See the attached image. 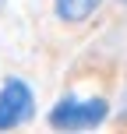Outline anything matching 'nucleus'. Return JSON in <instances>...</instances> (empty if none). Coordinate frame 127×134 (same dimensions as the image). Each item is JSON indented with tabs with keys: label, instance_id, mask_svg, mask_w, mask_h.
Wrapping results in <instances>:
<instances>
[{
	"label": "nucleus",
	"instance_id": "1",
	"mask_svg": "<svg viewBox=\"0 0 127 134\" xmlns=\"http://www.w3.org/2000/svg\"><path fill=\"white\" fill-rule=\"evenodd\" d=\"M106 116H109V102L102 95L85 99V95L71 92L60 102H53V109L46 113V124L53 131H92L99 124H106Z\"/></svg>",
	"mask_w": 127,
	"mask_h": 134
},
{
	"label": "nucleus",
	"instance_id": "2",
	"mask_svg": "<svg viewBox=\"0 0 127 134\" xmlns=\"http://www.w3.org/2000/svg\"><path fill=\"white\" fill-rule=\"evenodd\" d=\"M35 116V92L25 78H7L0 85V131H18Z\"/></svg>",
	"mask_w": 127,
	"mask_h": 134
},
{
	"label": "nucleus",
	"instance_id": "3",
	"mask_svg": "<svg viewBox=\"0 0 127 134\" xmlns=\"http://www.w3.org/2000/svg\"><path fill=\"white\" fill-rule=\"evenodd\" d=\"M99 7H102V0H53V14L64 25H85Z\"/></svg>",
	"mask_w": 127,
	"mask_h": 134
},
{
	"label": "nucleus",
	"instance_id": "4",
	"mask_svg": "<svg viewBox=\"0 0 127 134\" xmlns=\"http://www.w3.org/2000/svg\"><path fill=\"white\" fill-rule=\"evenodd\" d=\"M120 116H127V95H124V102H120Z\"/></svg>",
	"mask_w": 127,
	"mask_h": 134
},
{
	"label": "nucleus",
	"instance_id": "5",
	"mask_svg": "<svg viewBox=\"0 0 127 134\" xmlns=\"http://www.w3.org/2000/svg\"><path fill=\"white\" fill-rule=\"evenodd\" d=\"M120 4H127V0H120Z\"/></svg>",
	"mask_w": 127,
	"mask_h": 134
},
{
	"label": "nucleus",
	"instance_id": "6",
	"mask_svg": "<svg viewBox=\"0 0 127 134\" xmlns=\"http://www.w3.org/2000/svg\"><path fill=\"white\" fill-rule=\"evenodd\" d=\"M0 4H4V0H0Z\"/></svg>",
	"mask_w": 127,
	"mask_h": 134
}]
</instances>
